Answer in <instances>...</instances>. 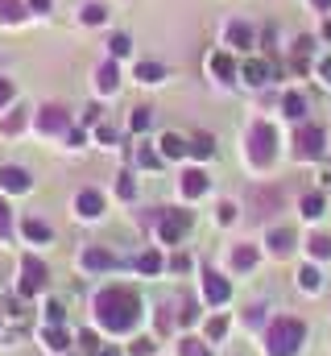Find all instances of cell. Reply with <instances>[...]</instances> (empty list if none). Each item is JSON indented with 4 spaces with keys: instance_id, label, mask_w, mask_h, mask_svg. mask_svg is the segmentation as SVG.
Masks as SVG:
<instances>
[{
    "instance_id": "1",
    "label": "cell",
    "mask_w": 331,
    "mask_h": 356,
    "mask_svg": "<svg viewBox=\"0 0 331 356\" xmlns=\"http://www.w3.org/2000/svg\"><path fill=\"white\" fill-rule=\"evenodd\" d=\"M141 319V298L129 286H108L95 294V323L108 332H133Z\"/></svg>"
},
{
    "instance_id": "2",
    "label": "cell",
    "mask_w": 331,
    "mask_h": 356,
    "mask_svg": "<svg viewBox=\"0 0 331 356\" xmlns=\"http://www.w3.org/2000/svg\"><path fill=\"white\" fill-rule=\"evenodd\" d=\"M265 353L269 356H294L298 353V344L307 340V323L302 319H294V315H277L273 323H269V332H265Z\"/></svg>"
},
{
    "instance_id": "3",
    "label": "cell",
    "mask_w": 331,
    "mask_h": 356,
    "mask_svg": "<svg viewBox=\"0 0 331 356\" xmlns=\"http://www.w3.org/2000/svg\"><path fill=\"white\" fill-rule=\"evenodd\" d=\"M248 158H252V166H269V162L277 158V129H273V124L257 120V124L248 129Z\"/></svg>"
},
{
    "instance_id": "4",
    "label": "cell",
    "mask_w": 331,
    "mask_h": 356,
    "mask_svg": "<svg viewBox=\"0 0 331 356\" xmlns=\"http://www.w3.org/2000/svg\"><path fill=\"white\" fill-rule=\"evenodd\" d=\"M46 282H50V269L42 266L33 253H25L21 257V286H17V294L21 298H33L38 290H46Z\"/></svg>"
},
{
    "instance_id": "5",
    "label": "cell",
    "mask_w": 331,
    "mask_h": 356,
    "mask_svg": "<svg viewBox=\"0 0 331 356\" xmlns=\"http://www.w3.org/2000/svg\"><path fill=\"white\" fill-rule=\"evenodd\" d=\"M33 124H38L42 133H67V129H71V116H67L63 104H46V108H38Z\"/></svg>"
},
{
    "instance_id": "6",
    "label": "cell",
    "mask_w": 331,
    "mask_h": 356,
    "mask_svg": "<svg viewBox=\"0 0 331 356\" xmlns=\"http://www.w3.org/2000/svg\"><path fill=\"white\" fill-rule=\"evenodd\" d=\"M294 154L302 158V162H311V158H323V129L319 124H307V129H298V137H294Z\"/></svg>"
},
{
    "instance_id": "7",
    "label": "cell",
    "mask_w": 331,
    "mask_h": 356,
    "mask_svg": "<svg viewBox=\"0 0 331 356\" xmlns=\"http://www.w3.org/2000/svg\"><path fill=\"white\" fill-rule=\"evenodd\" d=\"M186 228H191V216H186V211H162V224H158V232H162L166 245H178V241L186 236Z\"/></svg>"
},
{
    "instance_id": "8",
    "label": "cell",
    "mask_w": 331,
    "mask_h": 356,
    "mask_svg": "<svg viewBox=\"0 0 331 356\" xmlns=\"http://www.w3.org/2000/svg\"><path fill=\"white\" fill-rule=\"evenodd\" d=\"M29 186H33L29 170H21V166H0V191H4V195H25Z\"/></svg>"
},
{
    "instance_id": "9",
    "label": "cell",
    "mask_w": 331,
    "mask_h": 356,
    "mask_svg": "<svg viewBox=\"0 0 331 356\" xmlns=\"http://www.w3.org/2000/svg\"><path fill=\"white\" fill-rule=\"evenodd\" d=\"M265 245H269L273 257H286V253L294 249V228H269V232H265Z\"/></svg>"
},
{
    "instance_id": "10",
    "label": "cell",
    "mask_w": 331,
    "mask_h": 356,
    "mask_svg": "<svg viewBox=\"0 0 331 356\" xmlns=\"http://www.w3.org/2000/svg\"><path fill=\"white\" fill-rule=\"evenodd\" d=\"M228 294H232V286L220 277V273H207L203 277V298L211 302V307H220V302H228Z\"/></svg>"
},
{
    "instance_id": "11",
    "label": "cell",
    "mask_w": 331,
    "mask_h": 356,
    "mask_svg": "<svg viewBox=\"0 0 331 356\" xmlns=\"http://www.w3.org/2000/svg\"><path fill=\"white\" fill-rule=\"evenodd\" d=\"M75 211H79L83 220H95V216L104 211V195H99V191H79V195H75Z\"/></svg>"
},
{
    "instance_id": "12",
    "label": "cell",
    "mask_w": 331,
    "mask_h": 356,
    "mask_svg": "<svg viewBox=\"0 0 331 356\" xmlns=\"http://www.w3.org/2000/svg\"><path fill=\"white\" fill-rule=\"evenodd\" d=\"M79 266L87 269V273H99V269H112V253H108V249H99V245H91V249H83Z\"/></svg>"
},
{
    "instance_id": "13",
    "label": "cell",
    "mask_w": 331,
    "mask_h": 356,
    "mask_svg": "<svg viewBox=\"0 0 331 356\" xmlns=\"http://www.w3.org/2000/svg\"><path fill=\"white\" fill-rule=\"evenodd\" d=\"M207 186H211V178L203 175V170H186V175H182V195H186V199L207 195Z\"/></svg>"
},
{
    "instance_id": "14",
    "label": "cell",
    "mask_w": 331,
    "mask_h": 356,
    "mask_svg": "<svg viewBox=\"0 0 331 356\" xmlns=\"http://www.w3.org/2000/svg\"><path fill=\"white\" fill-rule=\"evenodd\" d=\"M158 145H162V158H170V162H178V158H186V154H191V145H186L182 137H174V133H166Z\"/></svg>"
},
{
    "instance_id": "15",
    "label": "cell",
    "mask_w": 331,
    "mask_h": 356,
    "mask_svg": "<svg viewBox=\"0 0 331 356\" xmlns=\"http://www.w3.org/2000/svg\"><path fill=\"white\" fill-rule=\"evenodd\" d=\"M95 88L99 91H116L120 88V71H116V63H104V67L95 71Z\"/></svg>"
},
{
    "instance_id": "16",
    "label": "cell",
    "mask_w": 331,
    "mask_h": 356,
    "mask_svg": "<svg viewBox=\"0 0 331 356\" xmlns=\"http://www.w3.org/2000/svg\"><path fill=\"white\" fill-rule=\"evenodd\" d=\"M228 42H232L236 50H248V46H252V29H248L245 21H232V25H228Z\"/></svg>"
},
{
    "instance_id": "17",
    "label": "cell",
    "mask_w": 331,
    "mask_h": 356,
    "mask_svg": "<svg viewBox=\"0 0 331 356\" xmlns=\"http://www.w3.org/2000/svg\"><path fill=\"white\" fill-rule=\"evenodd\" d=\"M25 8L29 4H21V0H0V25H17L25 17Z\"/></svg>"
},
{
    "instance_id": "18",
    "label": "cell",
    "mask_w": 331,
    "mask_h": 356,
    "mask_svg": "<svg viewBox=\"0 0 331 356\" xmlns=\"http://www.w3.org/2000/svg\"><path fill=\"white\" fill-rule=\"evenodd\" d=\"M241 75H245V83H252V88L269 83V67H265V63H245V67H241Z\"/></svg>"
},
{
    "instance_id": "19",
    "label": "cell",
    "mask_w": 331,
    "mask_h": 356,
    "mask_svg": "<svg viewBox=\"0 0 331 356\" xmlns=\"http://www.w3.org/2000/svg\"><path fill=\"white\" fill-rule=\"evenodd\" d=\"M282 108H286V116L302 120V116H307V95H302V91H290V95L282 99Z\"/></svg>"
},
{
    "instance_id": "20",
    "label": "cell",
    "mask_w": 331,
    "mask_h": 356,
    "mask_svg": "<svg viewBox=\"0 0 331 356\" xmlns=\"http://www.w3.org/2000/svg\"><path fill=\"white\" fill-rule=\"evenodd\" d=\"M25 236H29V241H33V245H38V241H42V245H46V241H50V236H54V228H50V224H46V220H25Z\"/></svg>"
},
{
    "instance_id": "21",
    "label": "cell",
    "mask_w": 331,
    "mask_h": 356,
    "mask_svg": "<svg viewBox=\"0 0 331 356\" xmlns=\"http://www.w3.org/2000/svg\"><path fill=\"white\" fill-rule=\"evenodd\" d=\"M137 79H141V83H162L166 67L162 63H137Z\"/></svg>"
},
{
    "instance_id": "22",
    "label": "cell",
    "mask_w": 331,
    "mask_h": 356,
    "mask_svg": "<svg viewBox=\"0 0 331 356\" xmlns=\"http://www.w3.org/2000/svg\"><path fill=\"white\" fill-rule=\"evenodd\" d=\"M298 286H302L307 294H315V290L323 286V273H319L315 266H302V269H298Z\"/></svg>"
},
{
    "instance_id": "23",
    "label": "cell",
    "mask_w": 331,
    "mask_h": 356,
    "mask_svg": "<svg viewBox=\"0 0 331 356\" xmlns=\"http://www.w3.org/2000/svg\"><path fill=\"white\" fill-rule=\"evenodd\" d=\"M252 266H257V249H248V245L232 249V269H252Z\"/></svg>"
},
{
    "instance_id": "24",
    "label": "cell",
    "mask_w": 331,
    "mask_h": 356,
    "mask_svg": "<svg viewBox=\"0 0 331 356\" xmlns=\"http://www.w3.org/2000/svg\"><path fill=\"white\" fill-rule=\"evenodd\" d=\"M211 71H216L220 79H232V75H236V63H232L228 54H211Z\"/></svg>"
},
{
    "instance_id": "25",
    "label": "cell",
    "mask_w": 331,
    "mask_h": 356,
    "mask_svg": "<svg viewBox=\"0 0 331 356\" xmlns=\"http://www.w3.org/2000/svg\"><path fill=\"white\" fill-rule=\"evenodd\" d=\"M307 249H311V257H331V236L315 232V236L307 241Z\"/></svg>"
},
{
    "instance_id": "26",
    "label": "cell",
    "mask_w": 331,
    "mask_h": 356,
    "mask_svg": "<svg viewBox=\"0 0 331 356\" xmlns=\"http://www.w3.org/2000/svg\"><path fill=\"white\" fill-rule=\"evenodd\" d=\"M150 120H154V112H150V108H133L129 129H133V133H145V129H150Z\"/></svg>"
},
{
    "instance_id": "27",
    "label": "cell",
    "mask_w": 331,
    "mask_h": 356,
    "mask_svg": "<svg viewBox=\"0 0 331 356\" xmlns=\"http://www.w3.org/2000/svg\"><path fill=\"white\" fill-rule=\"evenodd\" d=\"M191 154H195L199 162L211 158V154H216V137H195V141H191Z\"/></svg>"
},
{
    "instance_id": "28",
    "label": "cell",
    "mask_w": 331,
    "mask_h": 356,
    "mask_svg": "<svg viewBox=\"0 0 331 356\" xmlns=\"http://www.w3.org/2000/svg\"><path fill=\"white\" fill-rule=\"evenodd\" d=\"M21 129H25V112H13V116L0 120V133H4V137H13V133H21Z\"/></svg>"
},
{
    "instance_id": "29",
    "label": "cell",
    "mask_w": 331,
    "mask_h": 356,
    "mask_svg": "<svg viewBox=\"0 0 331 356\" xmlns=\"http://www.w3.org/2000/svg\"><path fill=\"white\" fill-rule=\"evenodd\" d=\"M108 46H112V58H124V54L133 50V42H129V33H112V42H108Z\"/></svg>"
},
{
    "instance_id": "30",
    "label": "cell",
    "mask_w": 331,
    "mask_h": 356,
    "mask_svg": "<svg viewBox=\"0 0 331 356\" xmlns=\"http://www.w3.org/2000/svg\"><path fill=\"white\" fill-rule=\"evenodd\" d=\"M302 216H307V220L323 216V195H307V199H302Z\"/></svg>"
},
{
    "instance_id": "31",
    "label": "cell",
    "mask_w": 331,
    "mask_h": 356,
    "mask_svg": "<svg viewBox=\"0 0 331 356\" xmlns=\"http://www.w3.org/2000/svg\"><path fill=\"white\" fill-rule=\"evenodd\" d=\"M104 17H108V8H104V4H83V21H87V25H99Z\"/></svg>"
},
{
    "instance_id": "32",
    "label": "cell",
    "mask_w": 331,
    "mask_h": 356,
    "mask_svg": "<svg viewBox=\"0 0 331 356\" xmlns=\"http://www.w3.org/2000/svg\"><path fill=\"white\" fill-rule=\"evenodd\" d=\"M46 344H50L54 353H67V344H71V340H67V332H58V327H50V332H46Z\"/></svg>"
},
{
    "instance_id": "33",
    "label": "cell",
    "mask_w": 331,
    "mask_h": 356,
    "mask_svg": "<svg viewBox=\"0 0 331 356\" xmlns=\"http://www.w3.org/2000/svg\"><path fill=\"white\" fill-rule=\"evenodd\" d=\"M137 269H141V273H158V269H162V257H158V253H141V257H137Z\"/></svg>"
},
{
    "instance_id": "34",
    "label": "cell",
    "mask_w": 331,
    "mask_h": 356,
    "mask_svg": "<svg viewBox=\"0 0 331 356\" xmlns=\"http://www.w3.org/2000/svg\"><path fill=\"white\" fill-rule=\"evenodd\" d=\"M154 353H158V344H154V340H145V336L129 344V356H154Z\"/></svg>"
},
{
    "instance_id": "35",
    "label": "cell",
    "mask_w": 331,
    "mask_h": 356,
    "mask_svg": "<svg viewBox=\"0 0 331 356\" xmlns=\"http://www.w3.org/2000/svg\"><path fill=\"white\" fill-rule=\"evenodd\" d=\"M8 232H13V211H8V203L0 199V241H8Z\"/></svg>"
},
{
    "instance_id": "36",
    "label": "cell",
    "mask_w": 331,
    "mask_h": 356,
    "mask_svg": "<svg viewBox=\"0 0 331 356\" xmlns=\"http://www.w3.org/2000/svg\"><path fill=\"white\" fill-rule=\"evenodd\" d=\"M13 95H17L13 79H0V108H8V104H13Z\"/></svg>"
},
{
    "instance_id": "37",
    "label": "cell",
    "mask_w": 331,
    "mask_h": 356,
    "mask_svg": "<svg viewBox=\"0 0 331 356\" xmlns=\"http://www.w3.org/2000/svg\"><path fill=\"white\" fill-rule=\"evenodd\" d=\"M137 162H141V166H150V170H154V166H158V162H162V154H154V149H141V154H137Z\"/></svg>"
},
{
    "instance_id": "38",
    "label": "cell",
    "mask_w": 331,
    "mask_h": 356,
    "mask_svg": "<svg viewBox=\"0 0 331 356\" xmlns=\"http://www.w3.org/2000/svg\"><path fill=\"white\" fill-rule=\"evenodd\" d=\"M116 191H120V199H133V191H137V186H133V178H129V175H120Z\"/></svg>"
},
{
    "instance_id": "39",
    "label": "cell",
    "mask_w": 331,
    "mask_h": 356,
    "mask_svg": "<svg viewBox=\"0 0 331 356\" xmlns=\"http://www.w3.org/2000/svg\"><path fill=\"white\" fill-rule=\"evenodd\" d=\"M224 327H228V319H211V323H207V336H211V340H220V336H224Z\"/></svg>"
},
{
    "instance_id": "40",
    "label": "cell",
    "mask_w": 331,
    "mask_h": 356,
    "mask_svg": "<svg viewBox=\"0 0 331 356\" xmlns=\"http://www.w3.org/2000/svg\"><path fill=\"white\" fill-rule=\"evenodd\" d=\"M79 348L83 353H95V332H79Z\"/></svg>"
},
{
    "instance_id": "41",
    "label": "cell",
    "mask_w": 331,
    "mask_h": 356,
    "mask_svg": "<svg viewBox=\"0 0 331 356\" xmlns=\"http://www.w3.org/2000/svg\"><path fill=\"white\" fill-rule=\"evenodd\" d=\"M46 311H50V323H54V327H58V323H63V315H67V311H63V302H50Z\"/></svg>"
},
{
    "instance_id": "42",
    "label": "cell",
    "mask_w": 331,
    "mask_h": 356,
    "mask_svg": "<svg viewBox=\"0 0 331 356\" xmlns=\"http://www.w3.org/2000/svg\"><path fill=\"white\" fill-rule=\"evenodd\" d=\"M232 220H236V207H232V203H224V207H220V224H232Z\"/></svg>"
},
{
    "instance_id": "43",
    "label": "cell",
    "mask_w": 331,
    "mask_h": 356,
    "mask_svg": "<svg viewBox=\"0 0 331 356\" xmlns=\"http://www.w3.org/2000/svg\"><path fill=\"white\" fill-rule=\"evenodd\" d=\"M195 315H199V311H195V302L186 298V302H182V323H195Z\"/></svg>"
},
{
    "instance_id": "44",
    "label": "cell",
    "mask_w": 331,
    "mask_h": 356,
    "mask_svg": "<svg viewBox=\"0 0 331 356\" xmlns=\"http://www.w3.org/2000/svg\"><path fill=\"white\" fill-rule=\"evenodd\" d=\"M319 79H323V83H331V54L319 63Z\"/></svg>"
},
{
    "instance_id": "45",
    "label": "cell",
    "mask_w": 331,
    "mask_h": 356,
    "mask_svg": "<svg viewBox=\"0 0 331 356\" xmlns=\"http://www.w3.org/2000/svg\"><path fill=\"white\" fill-rule=\"evenodd\" d=\"M99 141H104V145H112V141H116V129H108V124H104V129H99Z\"/></svg>"
},
{
    "instance_id": "46",
    "label": "cell",
    "mask_w": 331,
    "mask_h": 356,
    "mask_svg": "<svg viewBox=\"0 0 331 356\" xmlns=\"http://www.w3.org/2000/svg\"><path fill=\"white\" fill-rule=\"evenodd\" d=\"M25 4H29L33 13H46V8H50V0H25Z\"/></svg>"
},
{
    "instance_id": "47",
    "label": "cell",
    "mask_w": 331,
    "mask_h": 356,
    "mask_svg": "<svg viewBox=\"0 0 331 356\" xmlns=\"http://www.w3.org/2000/svg\"><path fill=\"white\" fill-rule=\"evenodd\" d=\"M311 4H315V8H331V0H311Z\"/></svg>"
},
{
    "instance_id": "48",
    "label": "cell",
    "mask_w": 331,
    "mask_h": 356,
    "mask_svg": "<svg viewBox=\"0 0 331 356\" xmlns=\"http://www.w3.org/2000/svg\"><path fill=\"white\" fill-rule=\"evenodd\" d=\"M323 38H328V42H331V21H328V25H323Z\"/></svg>"
},
{
    "instance_id": "49",
    "label": "cell",
    "mask_w": 331,
    "mask_h": 356,
    "mask_svg": "<svg viewBox=\"0 0 331 356\" xmlns=\"http://www.w3.org/2000/svg\"><path fill=\"white\" fill-rule=\"evenodd\" d=\"M99 356H120V353H112V348H108V353H99Z\"/></svg>"
}]
</instances>
